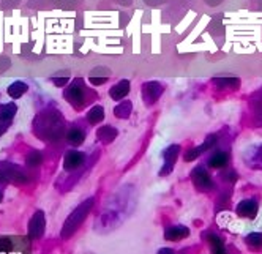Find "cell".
<instances>
[{"mask_svg":"<svg viewBox=\"0 0 262 254\" xmlns=\"http://www.w3.org/2000/svg\"><path fill=\"white\" fill-rule=\"evenodd\" d=\"M27 179L29 177L18 166L11 163H0V183H24Z\"/></svg>","mask_w":262,"mask_h":254,"instance_id":"obj_4","label":"cell"},{"mask_svg":"<svg viewBox=\"0 0 262 254\" xmlns=\"http://www.w3.org/2000/svg\"><path fill=\"white\" fill-rule=\"evenodd\" d=\"M86 161V155L77 150H68L65 153V158H63V167L67 171H76L77 167H81Z\"/></svg>","mask_w":262,"mask_h":254,"instance_id":"obj_9","label":"cell"},{"mask_svg":"<svg viewBox=\"0 0 262 254\" xmlns=\"http://www.w3.org/2000/svg\"><path fill=\"white\" fill-rule=\"evenodd\" d=\"M35 123H41V138H48V139H57L62 133V128H63V123H62V117L59 112H45V114H41L37 122Z\"/></svg>","mask_w":262,"mask_h":254,"instance_id":"obj_2","label":"cell"},{"mask_svg":"<svg viewBox=\"0 0 262 254\" xmlns=\"http://www.w3.org/2000/svg\"><path fill=\"white\" fill-rule=\"evenodd\" d=\"M259 153H261V155H259V157H261V160H262V147H261V150H259Z\"/></svg>","mask_w":262,"mask_h":254,"instance_id":"obj_33","label":"cell"},{"mask_svg":"<svg viewBox=\"0 0 262 254\" xmlns=\"http://www.w3.org/2000/svg\"><path fill=\"white\" fill-rule=\"evenodd\" d=\"M94 197H89L87 201H84L81 206H77L71 213H70V216L67 218L65 224H63L62 228V238H70L74 232L77 231V228L86 221V218L89 216L92 207H94Z\"/></svg>","mask_w":262,"mask_h":254,"instance_id":"obj_1","label":"cell"},{"mask_svg":"<svg viewBox=\"0 0 262 254\" xmlns=\"http://www.w3.org/2000/svg\"><path fill=\"white\" fill-rule=\"evenodd\" d=\"M45 228H46L45 213L41 210L35 211L33 216L30 218V221H29V237L33 238V240L40 238L41 235L45 234Z\"/></svg>","mask_w":262,"mask_h":254,"instance_id":"obj_7","label":"cell"},{"mask_svg":"<svg viewBox=\"0 0 262 254\" xmlns=\"http://www.w3.org/2000/svg\"><path fill=\"white\" fill-rule=\"evenodd\" d=\"M86 87H84V81L81 77H77L71 82V86H70L65 92H63V98L73 106L76 109H81L84 103H86Z\"/></svg>","mask_w":262,"mask_h":254,"instance_id":"obj_3","label":"cell"},{"mask_svg":"<svg viewBox=\"0 0 262 254\" xmlns=\"http://www.w3.org/2000/svg\"><path fill=\"white\" fill-rule=\"evenodd\" d=\"M27 90H29L27 84L21 82V81H16V82H13L11 86L8 87V95H10L11 98H16V100H18V98L23 96Z\"/></svg>","mask_w":262,"mask_h":254,"instance_id":"obj_20","label":"cell"},{"mask_svg":"<svg viewBox=\"0 0 262 254\" xmlns=\"http://www.w3.org/2000/svg\"><path fill=\"white\" fill-rule=\"evenodd\" d=\"M41 163H43V155H41L40 152H32V153L27 155L25 164L29 166V167H37V166H40Z\"/></svg>","mask_w":262,"mask_h":254,"instance_id":"obj_24","label":"cell"},{"mask_svg":"<svg viewBox=\"0 0 262 254\" xmlns=\"http://www.w3.org/2000/svg\"><path fill=\"white\" fill-rule=\"evenodd\" d=\"M133 111V103L131 101H122L114 108V115L117 118H128Z\"/></svg>","mask_w":262,"mask_h":254,"instance_id":"obj_19","label":"cell"},{"mask_svg":"<svg viewBox=\"0 0 262 254\" xmlns=\"http://www.w3.org/2000/svg\"><path fill=\"white\" fill-rule=\"evenodd\" d=\"M246 245L251 246V248H262V234L259 232H253V234L246 235Z\"/></svg>","mask_w":262,"mask_h":254,"instance_id":"obj_25","label":"cell"},{"mask_svg":"<svg viewBox=\"0 0 262 254\" xmlns=\"http://www.w3.org/2000/svg\"><path fill=\"white\" fill-rule=\"evenodd\" d=\"M13 246H11V242L8 238H0V253L3 251H11Z\"/></svg>","mask_w":262,"mask_h":254,"instance_id":"obj_30","label":"cell"},{"mask_svg":"<svg viewBox=\"0 0 262 254\" xmlns=\"http://www.w3.org/2000/svg\"><path fill=\"white\" fill-rule=\"evenodd\" d=\"M210 6H215V5H218V3H221V0H205Z\"/></svg>","mask_w":262,"mask_h":254,"instance_id":"obj_31","label":"cell"},{"mask_svg":"<svg viewBox=\"0 0 262 254\" xmlns=\"http://www.w3.org/2000/svg\"><path fill=\"white\" fill-rule=\"evenodd\" d=\"M2 197H3V196H2V191H0V202H2Z\"/></svg>","mask_w":262,"mask_h":254,"instance_id":"obj_34","label":"cell"},{"mask_svg":"<svg viewBox=\"0 0 262 254\" xmlns=\"http://www.w3.org/2000/svg\"><path fill=\"white\" fill-rule=\"evenodd\" d=\"M117 135H119V131L112 125H104L101 128H98V131H96V138L104 144H111L112 140L117 138Z\"/></svg>","mask_w":262,"mask_h":254,"instance_id":"obj_15","label":"cell"},{"mask_svg":"<svg viewBox=\"0 0 262 254\" xmlns=\"http://www.w3.org/2000/svg\"><path fill=\"white\" fill-rule=\"evenodd\" d=\"M179 153H180V147L179 145H171L169 149L165 150V167L160 171L161 177H165V175L172 172L175 161H177V158H179Z\"/></svg>","mask_w":262,"mask_h":254,"instance_id":"obj_8","label":"cell"},{"mask_svg":"<svg viewBox=\"0 0 262 254\" xmlns=\"http://www.w3.org/2000/svg\"><path fill=\"white\" fill-rule=\"evenodd\" d=\"M258 210H259V206L256 201L243 199V201H240V204L237 206V215L242 218H250V220H253V218L258 215Z\"/></svg>","mask_w":262,"mask_h":254,"instance_id":"obj_10","label":"cell"},{"mask_svg":"<svg viewBox=\"0 0 262 254\" xmlns=\"http://www.w3.org/2000/svg\"><path fill=\"white\" fill-rule=\"evenodd\" d=\"M103 118H104V109L101 108V106H94L87 114V120L92 125H96V123L103 122Z\"/></svg>","mask_w":262,"mask_h":254,"instance_id":"obj_21","label":"cell"},{"mask_svg":"<svg viewBox=\"0 0 262 254\" xmlns=\"http://www.w3.org/2000/svg\"><path fill=\"white\" fill-rule=\"evenodd\" d=\"M228 163H229V155L226 152H221V150L215 152L209 160V166L215 167V169H223L228 166Z\"/></svg>","mask_w":262,"mask_h":254,"instance_id":"obj_16","label":"cell"},{"mask_svg":"<svg viewBox=\"0 0 262 254\" xmlns=\"http://www.w3.org/2000/svg\"><path fill=\"white\" fill-rule=\"evenodd\" d=\"M214 84L219 90H237L240 81L236 76H216L214 77Z\"/></svg>","mask_w":262,"mask_h":254,"instance_id":"obj_11","label":"cell"},{"mask_svg":"<svg viewBox=\"0 0 262 254\" xmlns=\"http://www.w3.org/2000/svg\"><path fill=\"white\" fill-rule=\"evenodd\" d=\"M190 235V229L187 226H172L165 231V238L169 242H179L182 238H187Z\"/></svg>","mask_w":262,"mask_h":254,"instance_id":"obj_12","label":"cell"},{"mask_svg":"<svg viewBox=\"0 0 262 254\" xmlns=\"http://www.w3.org/2000/svg\"><path fill=\"white\" fill-rule=\"evenodd\" d=\"M109 76H111V71H109L108 68L96 67V68H94V69L90 71L89 79H90L92 84H94V86H101V84H104L106 81L109 79Z\"/></svg>","mask_w":262,"mask_h":254,"instance_id":"obj_14","label":"cell"},{"mask_svg":"<svg viewBox=\"0 0 262 254\" xmlns=\"http://www.w3.org/2000/svg\"><path fill=\"white\" fill-rule=\"evenodd\" d=\"M201 153H202V152H201L199 147H194V149H190L185 155H183V160H185V161H193L194 158L199 157Z\"/></svg>","mask_w":262,"mask_h":254,"instance_id":"obj_28","label":"cell"},{"mask_svg":"<svg viewBox=\"0 0 262 254\" xmlns=\"http://www.w3.org/2000/svg\"><path fill=\"white\" fill-rule=\"evenodd\" d=\"M2 131H3V130H0V135H2Z\"/></svg>","mask_w":262,"mask_h":254,"instance_id":"obj_35","label":"cell"},{"mask_svg":"<svg viewBox=\"0 0 262 254\" xmlns=\"http://www.w3.org/2000/svg\"><path fill=\"white\" fill-rule=\"evenodd\" d=\"M221 177H223L224 182H228V183H236L237 179H238V175H237L236 171H232V169H228L226 172H223Z\"/></svg>","mask_w":262,"mask_h":254,"instance_id":"obj_27","label":"cell"},{"mask_svg":"<svg viewBox=\"0 0 262 254\" xmlns=\"http://www.w3.org/2000/svg\"><path fill=\"white\" fill-rule=\"evenodd\" d=\"M84 140H86V133H84L81 128H77V126H73V128H70L67 133V142L71 144L73 147L81 145Z\"/></svg>","mask_w":262,"mask_h":254,"instance_id":"obj_17","label":"cell"},{"mask_svg":"<svg viewBox=\"0 0 262 254\" xmlns=\"http://www.w3.org/2000/svg\"><path fill=\"white\" fill-rule=\"evenodd\" d=\"M160 253H169V254H172L174 251H172V250H169V248H163V250H160Z\"/></svg>","mask_w":262,"mask_h":254,"instance_id":"obj_32","label":"cell"},{"mask_svg":"<svg viewBox=\"0 0 262 254\" xmlns=\"http://www.w3.org/2000/svg\"><path fill=\"white\" fill-rule=\"evenodd\" d=\"M70 81V71H67V69H62V71H57L54 76H52V82L55 84L57 87H63L67 86Z\"/></svg>","mask_w":262,"mask_h":254,"instance_id":"obj_23","label":"cell"},{"mask_svg":"<svg viewBox=\"0 0 262 254\" xmlns=\"http://www.w3.org/2000/svg\"><path fill=\"white\" fill-rule=\"evenodd\" d=\"M10 67H11L10 59L5 57V55H0V73H5Z\"/></svg>","mask_w":262,"mask_h":254,"instance_id":"obj_29","label":"cell"},{"mask_svg":"<svg viewBox=\"0 0 262 254\" xmlns=\"http://www.w3.org/2000/svg\"><path fill=\"white\" fill-rule=\"evenodd\" d=\"M191 180H193L194 186L199 189L201 193H207L214 188V182H212L210 174L207 172V169L204 166H197L191 172Z\"/></svg>","mask_w":262,"mask_h":254,"instance_id":"obj_5","label":"cell"},{"mask_svg":"<svg viewBox=\"0 0 262 254\" xmlns=\"http://www.w3.org/2000/svg\"><path fill=\"white\" fill-rule=\"evenodd\" d=\"M18 106L16 103H5L0 106V122H10L16 115Z\"/></svg>","mask_w":262,"mask_h":254,"instance_id":"obj_18","label":"cell"},{"mask_svg":"<svg viewBox=\"0 0 262 254\" xmlns=\"http://www.w3.org/2000/svg\"><path fill=\"white\" fill-rule=\"evenodd\" d=\"M163 92H165V87H163V84L157 82V81H150V82H145L143 86V100L147 106H152L155 104L160 96L163 95Z\"/></svg>","mask_w":262,"mask_h":254,"instance_id":"obj_6","label":"cell"},{"mask_svg":"<svg viewBox=\"0 0 262 254\" xmlns=\"http://www.w3.org/2000/svg\"><path fill=\"white\" fill-rule=\"evenodd\" d=\"M215 142H216V135H210V136H207V138H205V140H204V144L199 145L201 152L209 150L212 145H215Z\"/></svg>","mask_w":262,"mask_h":254,"instance_id":"obj_26","label":"cell"},{"mask_svg":"<svg viewBox=\"0 0 262 254\" xmlns=\"http://www.w3.org/2000/svg\"><path fill=\"white\" fill-rule=\"evenodd\" d=\"M130 93V81L128 79H122V81H119L117 84H114V86L111 87L109 90V95L112 100H122V98H125L126 95Z\"/></svg>","mask_w":262,"mask_h":254,"instance_id":"obj_13","label":"cell"},{"mask_svg":"<svg viewBox=\"0 0 262 254\" xmlns=\"http://www.w3.org/2000/svg\"><path fill=\"white\" fill-rule=\"evenodd\" d=\"M207 242H209L210 248H212V251H214V253H216V254H223L224 253V243H223V240L219 238L218 235L209 234L207 235Z\"/></svg>","mask_w":262,"mask_h":254,"instance_id":"obj_22","label":"cell"}]
</instances>
